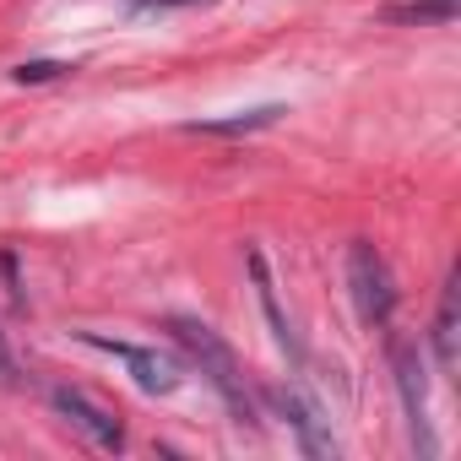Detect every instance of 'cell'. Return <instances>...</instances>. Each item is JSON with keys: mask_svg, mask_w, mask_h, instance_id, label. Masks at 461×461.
Wrapping results in <instances>:
<instances>
[{"mask_svg": "<svg viewBox=\"0 0 461 461\" xmlns=\"http://www.w3.org/2000/svg\"><path fill=\"white\" fill-rule=\"evenodd\" d=\"M77 342H82V348H93V353H109V358H120V364L131 369V380H136L141 391H152V396H168V391L179 385V364H174V358H163L158 348L114 342V337H98V331H77Z\"/></svg>", "mask_w": 461, "mask_h": 461, "instance_id": "cell-4", "label": "cell"}, {"mask_svg": "<svg viewBox=\"0 0 461 461\" xmlns=\"http://www.w3.org/2000/svg\"><path fill=\"white\" fill-rule=\"evenodd\" d=\"M50 407H55V412H60L71 429H82V434H87L98 450H114V456L125 450V429H120V418H114L109 407L87 402L82 391H71V385H55V391H50Z\"/></svg>", "mask_w": 461, "mask_h": 461, "instance_id": "cell-5", "label": "cell"}, {"mask_svg": "<svg viewBox=\"0 0 461 461\" xmlns=\"http://www.w3.org/2000/svg\"><path fill=\"white\" fill-rule=\"evenodd\" d=\"M0 385H17V358H12L6 337H0Z\"/></svg>", "mask_w": 461, "mask_h": 461, "instance_id": "cell-12", "label": "cell"}, {"mask_svg": "<svg viewBox=\"0 0 461 461\" xmlns=\"http://www.w3.org/2000/svg\"><path fill=\"white\" fill-rule=\"evenodd\" d=\"M60 71H71V66H60V60H28V66H17L12 77H17V82L28 87V82H55Z\"/></svg>", "mask_w": 461, "mask_h": 461, "instance_id": "cell-10", "label": "cell"}, {"mask_svg": "<svg viewBox=\"0 0 461 461\" xmlns=\"http://www.w3.org/2000/svg\"><path fill=\"white\" fill-rule=\"evenodd\" d=\"M0 277H6L12 299H23V288H17V256H12V250H0Z\"/></svg>", "mask_w": 461, "mask_h": 461, "instance_id": "cell-11", "label": "cell"}, {"mask_svg": "<svg viewBox=\"0 0 461 461\" xmlns=\"http://www.w3.org/2000/svg\"><path fill=\"white\" fill-rule=\"evenodd\" d=\"M168 331H174V342L190 353V364L206 375V385L222 396V407L234 412V423L256 429V423H261V418H256V391L245 385V369H240L234 348H228L206 321H195V315H168Z\"/></svg>", "mask_w": 461, "mask_h": 461, "instance_id": "cell-1", "label": "cell"}, {"mask_svg": "<svg viewBox=\"0 0 461 461\" xmlns=\"http://www.w3.org/2000/svg\"><path fill=\"white\" fill-rule=\"evenodd\" d=\"M456 272H450V283H445V294H439V315H434V358H439V369H456Z\"/></svg>", "mask_w": 461, "mask_h": 461, "instance_id": "cell-9", "label": "cell"}, {"mask_svg": "<svg viewBox=\"0 0 461 461\" xmlns=\"http://www.w3.org/2000/svg\"><path fill=\"white\" fill-rule=\"evenodd\" d=\"M348 294H353V310H358L364 326H391V315H396V277H391L385 256L369 240L348 245Z\"/></svg>", "mask_w": 461, "mask_h": 461, "instance_id": "cell-2", "label": "cell"}, {"mask_svg": "<svg viewBox=\"0 0 461 461\" xmlns=\"http://www.w3.org/2000/svg\"><path fill=\"white\" fill-rule=\"evenodd\" d=\"M283 114H288L283 104H261V109L228 114V120H190L185 131H190V136H250V131H267V125H277Z\"/></svg>", "mask_w": 461, "mask_h": 461, "instance_id": "cell-7", "label": "cell"}, {"mask_svg": "<svg viewBox=\"0 0 461 461\" xmlns=\"http://www.w3.org/2000/svg\"><path fill=\"white\" fill-rule=\"evenodd\" d=\"M272 407L288 418V429L299 434V450H304V456H315V461H331V456H337L331 418H326L310 396H299V391H272Z\"/></svg>", "mask_w": 461, "mask_h": 461, "instance_id": "cell-6", "label": "cell"}, {"mask_svg": "<svg viewBox=\"0 0 461 461\" xmlns=\"http://www.w3.org/2000/svg\"><path fill=\"white\" fill-rule=\"evenodd\" d=\"M391 369H396V391H402V407H407L412 445L429 461V456H439V439L429 429V396H423V358H418V348L402 342V337H391Z\"/></svg>", "mask_w": 461, "mask_h": 461, "instance_id": "cell-3", "label": "cell"}, {"mask_svg": "<svg viewBox=\"0 0 461 461\" xmlns=\"http://www.w3.org/2000/svg\"><path fill=\"white\" fill-rule=\"evenodd\" d=\"M250 272H256V294H261V310H267V321H272V337L283 342V353L304 358V348H299V337H294V326H288V315H283V304H277V288H272V272H267L261 250H250Z\"/></svg>", "mask_w": 461, "mask_h": 461, "instance_id": "cell-8", "label": "cell"}]
</instances>
